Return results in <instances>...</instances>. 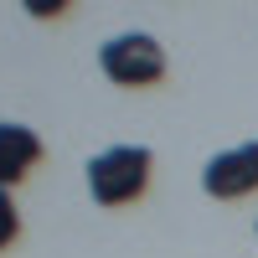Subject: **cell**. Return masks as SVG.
I'll use <instances>...</instances> for the list:
<instances>
[{"label": "cell", "mask_w": 258, "mask_h": 258, "mask_svg": "<svg viewBox=\"0 0 258 258\" xmlns=\"http://www.w3.org/2000/svg\"><path fill=\"white\" fill-rule=\"evenodd\" d=\"M150 165H155V155H150L145 145H114V150H103V155H93L88 160V191H93V202L98 207H124V202L145 197Z\"/></svg>", "instance_id": "6da1fadb"}, {"label": "cell", "mask_w": 258, "mask_h": 258, "mask_svg": "<svg viewBox=\"0 0 258 258\" xmlns=\"http://www.w3.org/2000/svg\"><path fill=\"white\" fill-rule=\"evenodd\" d=\"M98 68L119 88H150V83L165 78V52L145 31H119V36H109L98 47Z\"/></svg>", "instance_id": "7a4b0ae2"}, {"label": "cell", "mask_w": 258, "mask_h": 258, "mask_svg": "<svg viewBox=\"0 0 258 258\" xmlns=\"http://www.w3.org/2000/svg\"><path fill=\"white\" fill-rule=\"evenodd\" d=\"M202 191L217 197V202H238V197H248V191H258V140L212 155L207 170H202Z\"/></svg>", "instance_id": "3957f363"}, {"label": "cell", "mask_w": 258, "mask_h": 258, "mask_svg": "<svg viewBox=\"0 0 258 258\" xmlns=\"http://www.w3.org/2000/svg\"><path fill=\"white\" fill-rule=\"evenodd\" d=\"M41 160V135L26 124H0V191H11L16 181H26Z\"/></svg>", "instance_id": "277c9868"}, {"label": "cell", "mask_w": 258, "mask_h": 258, "mask_svg": "<svg viewBox=\"0 0 258 258\" xmlns=\"http://www.w3.org/2000/svg\"><path fill=\"white\" fill-rule=\"evenodd\" d=\"M16 232H21L16 202H11V191H0V248H11V243H16Z\"/></svg>", "instance_id": "5b68a950"}, {"label": "cell", "mask_w": 258, "mask_h": 258, "mask_svg": "<svg viewBox=\"0 0 258 258\" xmlns=\"http://www.w3.org/2000/svg\"><path fill=\"white\" fill-rule=\"evenodd\" d=\"M26 11H31V16H57L62 6H57V0H26Z\"/></svg>", "instance_id": "8992f818"}]
</instances>
